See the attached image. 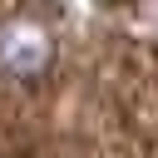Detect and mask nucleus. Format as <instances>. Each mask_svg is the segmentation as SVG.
Returning <instances> with one entry per match:
<instances>
[{"label": "nucleus", "mask_w": 158, "mask_h": 158, "mask_svg": "<svg viewBox=\"0 0 158 158\" xmlns=\"http://www.w3.org/2000/svg\"><path fill=\"white\" fill-rule=\"evenodd\" d=\"M49 59H54V44L35 20H10L0 30V69L10 79H35L49 69Z\"/></svg>", "instance_id": "obj_1"}]
</instances>
